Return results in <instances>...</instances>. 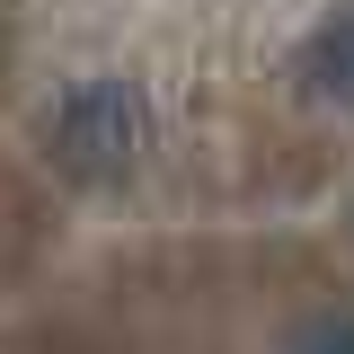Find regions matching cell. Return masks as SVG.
Returning <instances> with one entry per match:
<instances>
[{"label":"cell","mask_w":354,"mask_h":354,"mask_svg":"<svg viewBox=\"0 0 354 354\" xmlns=\"http://www.w3.org/2000/svg\"><path fill=\"white\" fill-rule=\"evenodd\" d=\"M142 97H133L124 80H80L62 88V106H53V124H44V142H53V169L80 177V186H115V177L142 160Z\"/></svg>","instance_id":"6da1fadb"},{"label":"cell","mask_w":354,"mask_h":354,"mask_svg":"<svg viewBox=\"0 0 354 354\" xmlns=\"http://www.w3.org/2000/svg\"><path fill=\"white\" fill-rule=\"evenodd\" d=\"M310 88L328 97V106H354V9H337L319 36H310Z\"/></svg>","instance_id":"7a4b0ae2"},{"label":"cell","mask_w":354,"mask_h":354,"mask_svg":"<svg viewBox=\"0 0 354 354\" xmlns=\"http://www.w3.org/2000/svg\"><path fill=\"white\" fill-rule=\"evenodd\" d=\"M292 354H354V319H319V328H301Z\"/></svg>","instance_id":"3957f363"}]
</instances>
